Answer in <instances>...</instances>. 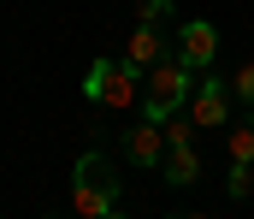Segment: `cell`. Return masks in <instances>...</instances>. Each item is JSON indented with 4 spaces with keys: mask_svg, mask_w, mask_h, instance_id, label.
I'll return each instance as SVG.
<instances>
[{
    "mask_svg": "<svg viewBox=\"0 0 254 219\" xmlns=\"http://www.w3.org/2000/svg\"><path fill=\"white\" fill-rule=\"evenodd\" d=\"M184 101H190V66H184V60L148 66V77H142V119L166 125L172 113H184Z\"/></svg>",
    "mask_w": 254,
    "mask_h": 219,
    "instance_id": "cell-3",
    "label": "cell"
},
{
    "mask_svg": "<svg viewBox=\"0 0 254 219\" xmlns=\"http://www.w3.org/2000/svg\"><path fill=\"white\" fill-rule=\"evenodd\" d=\"M160 172H166V184H178V190H184V184L201 178V154H195V148H166Z\"/></svg>",
    "mask_w": 254,
    "mask_h": 219,
    "instance_id": "cell-8",
    "label": "cell"
},
{
    "mask_svg": "<svg viewBox=\"0 0 254 219\" xmlns=\"http://www.w3.org/2000/svg\"><path fill=\"white\" fill-rule=\"evenodd\" d=\"M190 119H195V131H219V125L231 119V89H225L219 77H207V83L195 89V101H190Z\"/></svg>",
    "mask_w": 254,
    "mask_h": 219,
    "instance_id": "cell-5",
    "label": "cell"
},
{
    "mask_svg": "<svg viewBox=\"0 0 254 219\" xmlns=\"http://www.w3.org/2000/svg\"><path fill=\"white\" fill-rule=\"evenodd\" d=\"M101 219H130V214H119V208H107V214H101Z\"/></svg>",
    "mask_w": 254,
    "mask_h": 219,
    "instance_id": "cell-15",
    "label": "cell"
},
{
    "mask_svg": "<svg viewBox=\"0 0 254 219\" xmlns=\"http://www.w3.org/2000/svg\"><path fill=\"white\" fill-rule=\"evenodd\" d=\"M231 160H249V166H254V119L231 125Z\"/></svg>",
    "mask_w": 254,
    "mask_h": 219,
    "instance_id": "cell-9",
    "label": "cell"
},
{
    "mask_svg": "<svg viewBox=\"0 0 254 219\" xmlns=\"http://www.w3.org/2000/svg\"><path fill=\"white\" fill-rule=\"evenodd\" d=\"M125 60L136 66V72H148V66H160V60H166V42H160V24H136V36H130Z\"/></svg>",
    "mask_w": 254,
    "mask_h": 219,
    "instance_id": "cell-7",
    "label": "cell"
},
{
    "mask_svg": "<svg viewBox=\"0 0 254 219\" xmlns=\"http://www.w3.org/2000/svg\"><path fill=\"white\" fill-rule=\"evenodd\" d=\"M83 95H89L95 107L130 113V107L142 101V72H136L130 60H95V66L83 72Z\"/></svg>",
    "mask_w": 254,
    "mask_h": 219,
    "instance_id": "cell-1",
    "label": "cell"
},
{
    "mask_svg": "<svg viewBox=\"0 0 254 219\" xmlns=\"http://www.w3.org/2000/svg\"><path fill=\"white\" fill-rule=\"evenodd\" d=\"M172 18V0H142V24H166Z\"/></svg>",
    "mask_w": 254,
    "mask_h": 219,
    "instance_id": "cell-12",
    "label": "cell"
},
{
    "mask_svg": "<svg viewBox=\"0 0 254 219\" xmlns=\"http://www.w3.org/2000/svg\"><path fill=\"white\" fill-rule=\"evenodd\" d=\"M113 202H119V172H113V160L83 154L77 172H71V208H77V219H101Z\"/></svg>",
    "mask_w": 254,
    "mask_h": 219,
    "instance_id": "cell-2",
    "label": "cell"
},
{
    "mask_svg": "<svg viewBox=\"0 0 254 219\" xmlns=\"http://www.w3.org/2000/svg\"><path fill=\"white\" fill-rule=\"evenodd\" d=\"M225 190H231V196H249V190H254V172H249V160H231V178H225Z\"/></svg>",
    "mask_w": 254,
    "mask_h": 219,
    "instance_id": "cell-11",
    "label": "cell"
},
{
    "mask_svg": "<svg viewBox=\"0 0 254 219\" xmlns=\"http://www.w3.org/2000/svg\"><path fill=\"white\" fill-rule=\"evenodd\" d=\"M213 54H219V30H213L207 18H190V24H184V36H178V60H184L190 72H207V66H213Z\"/></svg>",
    "mask_w": 254,
    "mask_h": 219,
    "instance_id": "cell-4",
    "label": "cell"
},
{
    "mask_svg": "<svg viewBox=\"0 0 254 219\" xmlns=\"http://www.w3.org/2000/svg\"><path fill=\"white\" fill-rule=\"evenodd\" d=\"M172 219H213V214H201V208H178Z\"/></svg>",
    "mask_w": 254,
    "mask_h": 219,
    "instance_id": "cell-14",
    "label": "cell"
},
{
    "mask_svg": "<svg viewBox=\"0 0 254 219\" xmlns=\"http://www.w3.org/2000/svg\"><path fill=\"white\" fill-rule=\"evenodd\" d=\"M125 148H130V160H142V166H160V160H166V125L142 119V125L125 137Z\"/></svg>",
    "mask_w": 254,
    "mask_h": 219,
    "instance_id": "cell-6",
    "label": "cell"
},
{
    "mask_svg": "<svg viewBox=\"0 0 254 219\" xmlns=\"http://www.w3.org/2000/svg\"><path fill=\"white\" fill-rule=\"evenodd\" d=\"M237 95L254 107V66H243V72H237Z\"/></svg>",
    "mask_w": 254,
    "mask_h": 219,
    "instance_id": "cell-13",
    "label": "cell"
},
{
    "mask_svg": "<svg viewBox=\"0 0 254 219\" xmlns=\"http://www.w3.org/2000/svg\"><path fill=\"white\" fill-rule=\"evenodd\" d=\"M190 131H195V119H178V113H172V119H166V148H195Z\"/></svg>",
    "mask_w": 254,
    "mask_h": 219,
    "instance_id": "cell-10",
    "label": "cell"
}]
</instances>
